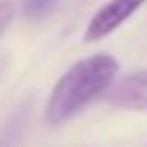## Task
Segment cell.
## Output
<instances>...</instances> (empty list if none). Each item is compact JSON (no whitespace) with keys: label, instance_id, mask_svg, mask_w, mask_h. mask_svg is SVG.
<instances>
[{"label":"cell","instance_id":"obj_1","mask_svg":"<svg viewBox=\"0 0 147 147\" xmlns=\"http://www.w3.org/2000/svg\"><path fill=\"white\" fill-rule=\"evenodd\" d=\"M119 63L110 54H93L74 63L56 80L46 104V121L61 125L74 115H78L95 97L106 95L115 84Z\"/></svg>","mask_w":147,"mask_h":147},{"label":"cell","instance_id":"obj_2","mask_svg":"<svg viewBox=\"0 0 147 147\" xmlns=\"http://www.w3.org/2000/svg\"><path fill=\"white\" fill-rule=\"evenodd\" d=\"M145 2L147 0H108L91 18L87 30H84V41L93 43V41H100V39L108 37L128 18H132Z\"/></svg>","mask_w":147,"mask_h":147},{"label":"cell","instance_id":"obj_3","mask_svg":"<svg viewBox=\"0 0 147 147\" xmlns=\"http://www.w3.org/2000/svg\"><path fill=\"white\" fill-rule=\"evenodd\" d=\"M104 97L108 104L125 110H147V71H136L121 78Z\"/></svg>","mask_w":147,"mask_h":147},{"label":"cell","instance_id":"obj_4","mask_svg":"<svg viewBox=\"0 0 147 147\" xmlns=\"http://www.w3.org/2000/svg\"><path fill=\"white\" fill-rule=\"evenodd\" d=\"M56 5H59V0H26L24 11H26L28 18H43V15H48Z\"/></svg>","mask_w":147,"mask_h":147},{"label":"cell","instance_id":"obj_5","mask_svg":"<svg viewBox=\"0 0 147 147\" xmlns=\"http://www.w3.org/2000/svg\"><path fill=\"white\" fill-rule=\"evenodd\" d=\"M13 18H15V7L11 2H0V35L9 28Z\"/></svg>","mask_w":147,"mask_h":147}]
</instances>
